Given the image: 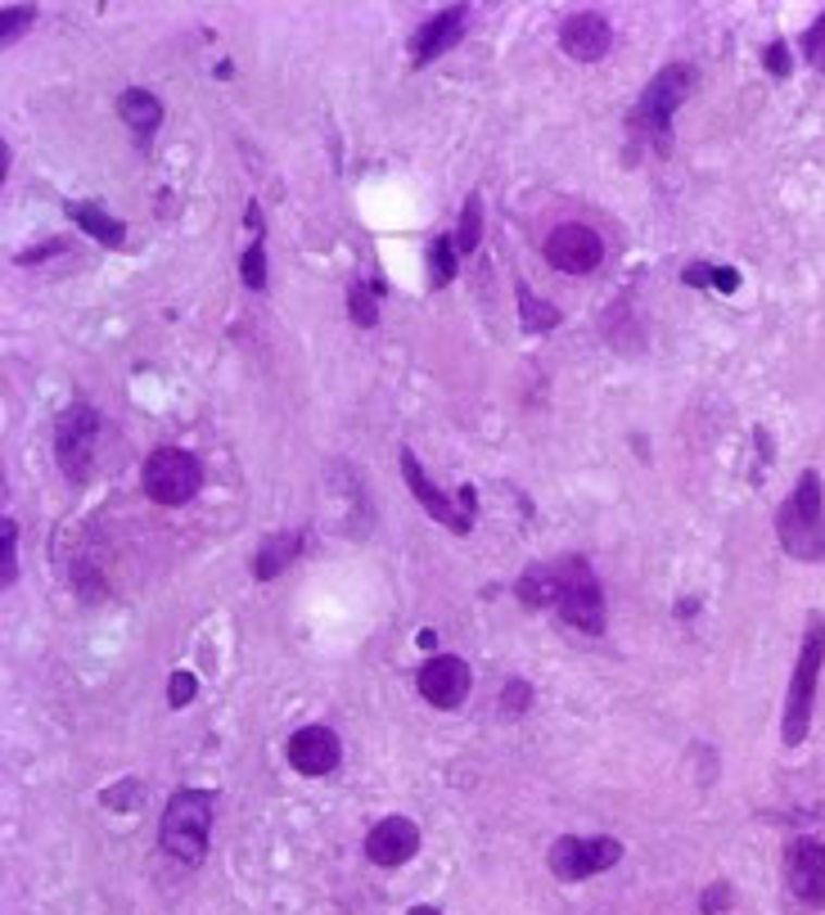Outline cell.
I'll return each mask as SVG.
<instances>
[{"label":"cell","mask_w":825,"mask_h":915,"mask_svg":"<svg viewBox=\"0 0 825 915\" xmlns=\"http://www.w3.org/2000/svg\"><path fill=\"white\" fill-rule=\"evenodd\" d=\"M100 803H104V807H113V812H136V803H140V780L109 785L104 794H100Z\"/></svg>","instance_id":"cell-26"},{"label":"cell","mask_w":825,"mask_h":915,"mask_svg":"<svg viewBox=\"0 0 825 915\" xmlns=\"http://www.w3.org/2000/svg\"><path fill=\"white\" fill-rule=\"evenodd\" d=\"M695 86H699V73L690 64H667L663 73H654V82L646 86V96H640L636 113L627 117L632 122V136L636 140L650 136V145L667 154V145H672V113H677L690 100Z\"/></svg>","instance_id":"cell-1"},{"label":"cell","mask_w":825,"mask_h":915,"mask_svg":"<svg viewBox=\"0 0 825 915\" xmlns=\"http://www.w3.org/2000/svg\"><path fill=\"white\" fill-rule=\"evenodd\" d=\"M96 438H100V411L90 402H73L54 419V461L68 474V482H86L96 469Z\"/></svg>","instance_id":"cell-5"},{"label":"cell","mask_w":825,"mask_h":915,"mask_svg":"<svg viewBox=\"0 0 825 915\" xmlns=\"http://www.w3.org/2000/svg\"><path fill=\"white\" fill-rule=\"evenodd\" d=\"M785 879H789V893L808 902V906H825V843L803 835L793 839L785 852Z\"/></svg>","instance_id":"cell-12"},{"label":"cell","mask_w":825,"mask_h":915,"mask_svg":"<svg viewBox=\"0 0 825 915\" xmlns=\"http://www.w3.org/2000/svg\"><path fill=\"white\" fill-rule=\"evenodd\" d=\"M560 573V618L587 636L604 631V591L596 582V573L587 568L583 555H568L555 564Z\"/></svg>","instance_id":"cell-6"},{"label":"cell","mask_w":825,"mask_h":915,"mask_svg":"<svg viewBox=\"0 0 825 915\" xmlns=\"http://www.w3.org/2000/svg\"><path fill=\"white\" fill-rule=\"evenodd\" d=\"M420 694L429 699L434 709H461L465 699H470V663L465 659H455V654H434L429 663L420 667V677H415Z\"/></svg>","instance_id":"cell-11"},{"label":"cell","mask_w":825,"mask_h":915,"mask_svg":"<svg viewBox=\"0 0 825 915\" xmlns=\"http://www.w3.org/2000/svg\"><path fill=\"white\" fill-rule=\"evenodd\" d=\"M348 312H352V321H357L361 329H375V321H379V302H375V293L365 289V285H352V293H348Z\"/></svg>","instance_id":"cell-25"},{"label":"cell","mask_w":825,"mask_h":915,"mask_svg":"<svg viewBox=\"0 0 825 915\" xmlns=\"http://www.w3.org/2000/svg\"><path fill=\"white\" fill-rule=\"evenodd\" d=\"M604 258V243L591 226L583 222H568V226H555L546 239V262L564 271V276H587V271H596Z\"/></svg>","instance_id":"cell-9"},{"label":"cell","mask_w":825,"mask_h":915,"mask_svg":"<svg viewBox=\"0 0 825 915\" xmlns=\"http://www.w3.org/2000/svg\"><path fill=\"white\" fill-rule=\"evenodd\" d=\"M117 109H122V122L145 140V136H154L159 127H163V104H159V96H149V90H140V86H132L127 96L117 100Z\"/></svg>","instance_id":"cell-18"},{"label":"cell","mask_w":825,"mask_h":915,"mask_svg":"<svg viewBox=\"0 0 825 915\" xmlns=\"http://www.w3.org/2000/svg\"><path fill=\"white\" fill-rule=\"evenodd\" d=\"M195 690H199L195 673H176V677H172V686H167V699H172V709H186L190 699H195Z\"/></svg>","instance_id":"cell-30"},{"label":"cell","mask_w":825,"mask_h":915,"mask_svg":"<svg viewBox=\"0 0 825 915\" xmlns=\"http://www.w3.org/2000/svg\"><path fill=\"white\" fill-rule=\"evenodd\" d=\"M713 271H717V266L695 262V266H686V276H682V280H686V285H713Z\"/></svg>","instance_id":"cell-35"},{"label":"cell","mask_w":825,"mask_h":915,"mask_svg":"<svg viewBox=\"0 0 825 915\" xmlns=\"http://www.w3.org/2000/svg\"><path fill=\"white\" fill-rule=\"evenodd\" d=\"M302 532H275V537H266L262 546H258V560H253V577L258 582H266V577H275L280 568H289L298 555H302Z\"/></svg>","instance_id":"cell-17"},{"label":"cell","mask_w":825,"mask_h":915,"mask_svg":"<svg viewBox=\"0 0 825 915\" xmlns=\"http://www.w3.org/2000/svg\"><path fill=\"white\" fill-rule=\"evenodd\" d=\"M623 857V843L618 839H609V835H596V839H577V835H564L555 839V848H550V875L564 879V883H577V879H587L596 870H609V866H618Z\"/></svg>","instance_id":"cell-8"},{"label":"cell","mask_w":825,"mask_h":915,"mask_svg":"<svg viewBox=\"0 0 825 915\" xmlns=\"http://www.w3.org/2000/svg\"><path fill=\"white\" fill-rule=\"evenodd\" d=\"M339 757H343V749L329 726H302L289 736V767L302 776H329L339 767Z\"/></svg>","instance_id":"cell-13"},{"label":"cell","mask_w":825,"mask_h":915,"mask_svg":"<svg viewBox=\"0 0 825 915\" xmlns=\"http://www.w3.org/2000/svg\"><path fill=\"white\" fill-rule=\"evenodd\" d=\"M609 41H614V33H609L604 14H596V10H577L560 27V46H564L568 59H577V64H596V59H604Z\"/></svg>","instance_id":"cell-15"},{"label":"cell","mask_w":825,"mask_h":915,"mask_svg":"<svg viewBox=\"0 0 825 915\" xmlns=\"http://www.w3.org/2000/svg\"><path fill=\"white\" fill-rule=\"evenodd\" d=\"M140 482H145L149 501H159V505H186L199 492V482H203V465L195 461L190 451H180V447H159L145 461Z\"/></svg>","instance_id":"cell-7"},{"label":"cell","mask_w":825,"mask_h":915,"mask_svg":"<svg viewBox=\"0 0 825 915\" xmlns=\"http://www.w3.org/2000/svg\"><path fill=\"white\" fill-rule=\"evenodd\" d=\"M68 243L64 239H50V243H37V249H27V253H18V266H33V262H41V258H54V253H64Z\"/></svg>","instance_id":"cell-33"},{"label":"cell","mask_w":825,"mask_h":915,"mask_svg":"<svg viewBox=\"0 0 825 915\" xmlns=\"http://www.w3.org/2000/svg\"><path fill=\"white\" fill-rule=\"evenodd\" d=\"M713 285H717L722 293H736V289H740V276H736V271H726V266H717V271H713Z\"/></svg>","instance_id":"cell-36"},{"label":"cell","mask_w":825,"mask_h":915,"mask_svg":"<svg viewBox=\"0 0 825 915\" xmlns=\"http://www.w3.org/2000/svg\"><path fill=\"white\" fill-rule=\"evenodd\" d=\"M803 54H808V64H812L816 73H825V14L803 33Z\"/></svg>","instance_id":"cell-27"},{"label":"cell","mask_w":825,"mask_h":915,"mask_svg":"<svg viewBox=\"0 0 825 915\" xmlns=\"http://www.w3.org/2000/svg\"><path fill=\"white\" fill-rule=\"evenodd\" d=\"M825 497L821 478L808 469L793 487V497L776 510V537L793 560H825Z\"/></svg>","instance_id":"cell-2"},{"label":"cell","mask_w":825,"mask_h":915,"mask_svg":"<svg viewBox=\"0 0 825 915\" xmlns=\"http://www.w3.org/2000/svg\"><path fill=\"white\" fill-rule=\"evenodd\" d=\"M465 5H451L442 14H434L429 23L420 27V33L411 37V64H434L438 54H447L455 41L465 37Z\"/></svg>","instance_id":"cell-16"},{"label":"cell","mask_w":825,"mask_h":915,"mask_svg":"<svg viewBox=\"0 0 825 915\" xmlns=\"http://www.w3.org/2000/svg\"><path fill=\"white\" fill-rule=\"evenodd\" d=\"M212 803H217L212 789H180V794H172V803L163 812V848L172 852L176 862L199 866L208 857Z\"/></svg>","instance_id":"cell-3"},{"label":"cell","mask_w":825,"mask_h":915,"mask_svg":"<svg viewBox=\"0 0 825 915\" xmlns=\"http://www.w3.org/2000/svg\"><path fill=\"white\" fill-rule=\"evenodd\" d=\"M695 609H699L695 600H682V604H677V618H690V614H695Z\"/></svg>","instance_id":"cell-37"},{"label":"cell","mask_w":825,"mask_h":915,"mask_svg":"<svg viewBox=\"0 0 825 915\" xmlns=\"http://www.w3.org/2000/svg\"><path fill=\"white\" fill-rule=\"evenodd\" d=\"M415 848H420V830L407 816H384L379 826L365 835V857L375 866H402L415 857Z\"/></svg>","instance_id":"cell-14"},{"label":"cell","mask_w":825,"mask_h":915,"mask_svg":"<svg viewBox=\"0 0 825 915\" xmlns=\"http://www.w3.org/2000/svg\"><path fill=\"white\" fill-rule=\"evenodd\" d=\"M402 478H407L411 492L420 497V505L434 514V524H442V528H451V532H461V537L474 528V514H470L461 501H451V497L442 492V487H438L429 474H424V465L415 461V451H411V447H402Z\"/></svg>","instance_id":"cell-10"},{"label":"cell","mask_w":825,"mask_h":915,"mask_svg":"<svg viewBox=\"0 0 825 915\" xmlns=\"http://www.w3.org/2000/svg\"><path fill=\"white\" fill-rule=\"evenodd\" d=\"M14 546H18V528H14V518H5V541H0V551H5V568H0V582H5V587H14V573H18Z\"/></svg>","instance_id":"cell-29"},{"label":"cell","mask_w":825,"mask_h":915,"mask_svg":"<svg viewBox=\"0 0 825 915\" xmlns=\"http://www.w3.org/2000/svg\"><path fill=\"white\" fill-rule=\"evenodd\" d=\"M33 18H37V10H33V5H10V10H5V27H0V37L14 41V37H18Z\"/></svg>","instance_id":"cell-31"},{"label":"cell","mask_w":825,"mask_h":915,"mask_svg":"<svg viewBox=\"0 0 825 915\" xmlns=\"http://www.w3.org/2000/svg\"><path fill=\"white\" fill-rule=\"evenodd\" d=\"M726 906H730V883H713V889L699 898V911H704V915H722Z\"/></svg>","instance_id":"cell-32"},{"label":"cell","mask_w":825,"mask_h":915,"mask_svg":"<svg viewBox=\"0 0 825 915\" xmlns=\"http://www.w3.org/2000/svg\"><path fill=\"white\" fill-rule=\"evenodd\" d=\"M821 663H825V623H821V614H812V618H808V631H803L799 667H793V677H789L785 722H780L785 744H803V740H808V730H812V699H816Z\"/></svg>","instance_id":"cell-4"},{"label":"cell","mask_w":825,"mask_h":915,"mask_svg":"<svg viewBox=\"0 0 825 915\" xmlns=\"http://www.w3.org/2000/svg\"><path fill=\"white\" fill-rule=\"evenodd\" d=\"M514 298H518V321H524L528 334H541V329H555V325H560V312L546 308V302H541L524 280L514 285Z\"/></svg>","instance_id":"cell-21"},{"label":"cell","mask_w":825,"mask_h":915,"mask_svg":"<svg viewBox=\"0 0 825 915\" xmlns=\"http://www.w3.org/2000/svg\"><path fill=\"white\" fill-rule=\"evenodd\" d=\"M478 239H483V195H470L465 199V212H461V230H455V249L474 253Z\"/></svg>","instance_id":"cell-23"},{"label":"cell","mask_w":825,"mask_h":915,"mask_svg":"<svg viewBox=\"0 0 825 915\" xmlns=\"http://www.w3.org/2000/svg\"><path fill=\"white\" fill-rule=\"evenodd\" d=\"M528 704H533V686H528V681H510L505 694H501V717L528 713Z\"/></svg>","instance_id":"cell-28"},{"label":"cell","mask_w":825,"mask_h":915,"mask_svg":"<svg viewBox=\"0 0 825 915\" xmlns=\"http://www.w3.org/2000/svg\"><path fill=\"white\" fill-rule=\"evenodd\" d=\"M407 915H438V911H434V906H411Z\"/></svg>","instance_id":"cell-38"},{"label":"cell","mask_w":825,"mask_h":915,"mask_svg":"<svg viewBox=\"0 0 825 915\" xmlns=\"http://www.w3.org/2000/svg\"><path fill=\"white\" fill-rule=\"evenodd\" d=\"M518 600H524L528 609H550V604L560 609V573L555 568L524 573V577H518Z\"/></svg>","instance_id":"cell-20"},{"label":"cell","mask_w":825,"mask_h":915,"mask_svg":"<svg viewBox=\"0 0 825 915\" xmlns=\"http://www.w3.org/2000/svg\"><path fill=\"white\" fill-rule=\"evenodd\" d=\"M239 266H243V285H249L253 293L266 289V243H262V235L249 243V249H243Z\"/></svg>","instance_id":"cell-24"},{"label":"cell","mask_w":825,"mask_h":915,"mask_svg":"<svg viewBox=\"0 0 825 915\" xmlns=\"http://www.w3.org/2000/svg\"><path fill=\"white\" fill-rule=\"evenodd\" d=\"M68 217L90 235V239H100L104 249H117L122 239H127V226L122 222H113L104 208H96V203H68Z\"/></svg>","instance_id":"cell-19"},{"label":"cell","mask_w":825,"mask_h":915,"mask_svg":"<svg viewBox=\"0 0 825 915\" xmlns=\"http://www.w3.org/2000/svg\"><path fill=\"white\" fill-rule=\"evenodd\" d=\"M455 258H461V249H455V239H434L429 243V285L442 289L451 276H455Z\"/></svg>","instance_id":"cell-22"},{"label":"cell","mask_w":825,"mask_h":915,"mask_svg":"<svg viewBox=\"0 0 825 915\" xmlns=\"http://www.w3.org/2000/svg\"><path fill=\"white\" fill-rule=\"evenodd\" d=\"M767 68H772L776 77H789V54H785V41H772V46H767Z\"/></svg>","instance_id":"cell-34"}]
</instances>
